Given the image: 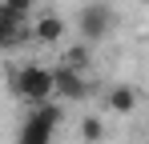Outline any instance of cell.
<instances>
[{
	"label": "cell",
	"mask_w": 149,
	"mask_h": 144,
	"mask_svg": "<svg viewBox=\"0 0 149 144\" xmlns=\"http://www.w3.org/2000/svg\"><path fill=\"white\" fill-rule=\"evenodd\" d=\"M61 120H65L61 100H40V104H28V116L20 120L16 144H52L56 128H61Z\"/></svg>",
	"instance_id": "cell-1"
},
{
	"label": "cell",
	"mask_w": 149,
	"mask_h": 144,
	"mask_svg": "<svg viewBox=\"0 0 149 144\" xmlns=\"http://www.w3.org/2000/svg\"><path fill=\"white\" fill-rule=\"evenodd\" d=\"M8 88L24 104H40V100H52V76L45 64H20V68H12Z\"/></svg>",
	"instance_id": "cell-2"
},
{
	"label": "cell",
	"mask_w": 149,
	"mask_h": 144,
	"mask_svg": "<svg viewBox=\"0 0 149 144\" xmlns=\"http://www.w3.org/2000/svg\"><path fill=\"white\" fill-rule=\"evenodd\" d=\"M52 100H65V104H81L93 96V84H89V72H73L65 64H52Z\"/></svg>",
	"instance_id": "cell-3"
},
{
	"label": "cell",
	"mask_w": 149,
	"mask_h": 144,
	"mask_svg": "<svg viewBox=\"0 0 149 144\" xmlns=\"http://www.w3.org/2000/svg\"><path fill=\"white\" fill-rule=\"evenodd\" d=\"M109 28H113V8H109V0H93V4H85V8L77 12V32H81L85 44L105 40Z\"/></svg>",
	"instance_id": "cell-4"
},
{
	"label": "cell",
	"mask_w": 149,
	"mask_h": 144,
	"mask_svg": "<svg viewBox=\"0 0 149 144\" xmlns=\"http://www.w3.org/2000/svg\"><path fill=\"white\" fill-rule=\"evenodd\" d=\"M24 40H28V24H24V16H16V12H8V8H0V52L24 44Z\"/></svg>",
	"instance_id": "cell-5"
},
{
	"label": "cell",
	"mask_w": 149,
	"mask_h": 144,
	"mask_svg": "<svg viewBox=\"0 0 149 144\" xmlns=\"http://www.w3.org/2000/svg\"><path fill=\"white\" fill-rule=\"evenodd\" d=\"M28 40H36V44H61V40H65V20H61L56 12L36 16L32 28H28Z\"/></svg>",
	"instance_id": "cell-6"
},
{
	"label": "cell",
	"mask_w": 149,
	"mask_h": 144,
	"mask_svg": "<svg viewBox=\"0 0 149 144\" xmlns=\"http://www.w3.org/2000/svg\"><path fill=\"white\" fill-rule=\"evenodd\" d=\"M56 64H65V68H73V72H89V68H93V44H85V40L65 44Z\"/></svg>",
	"instance_id": "cell-7"
},
{
	"label": "cell",
	"mask_w": 149,
	"mask_h": 144,
	"mask_svg": "<svg viewBox=\"0 0 149 144\" xmlns=\"http://www.w3.org/2000/svg\"><path fill=\"white\" fill-rule=\"evenodd\" d=\"M105 104H109V112L129 116V112L137 108V88H133V84H113V88L105 92Z\"/></svg>",
	"instance_id": "cell-8"
},
{
	"label": "cell",
	"mask_w": 149,
	"mask_h": 144,
	"mask_svg": "<svg viewBox=\"0 0 149 144\" xmlns=\"http://www.w3.org/2000/svg\"><path fill=\"white\" fill-rule=\"evenodd\" d=\"M77 132H81L85 144H101V140H105V124H101V116H81Z\"/></svg>",
	"instance_id": "cell-9"
},
{
	"label": "cell",
	"mask_w": 149,
	"mask_h": 144,
	"mask_svg": "<svg viewBox=\"0 0 149 144\" xmlns=\"http://www.w3.org/2000/svg\"><path fill=\"white\" fill-rule=\"evenodd\" d=\"M32 4H36V0H0V8L16 12V16H28V12H32Z\"/></svg>",
	"instance_id": "cell-10"
}]
</instances>
